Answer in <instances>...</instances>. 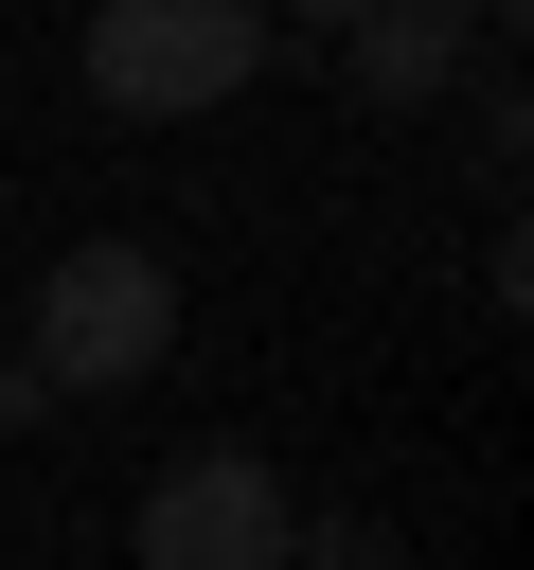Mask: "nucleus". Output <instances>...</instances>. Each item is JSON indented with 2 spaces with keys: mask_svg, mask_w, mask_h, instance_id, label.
Instances as JSON below:
<instances>
[{
  "mask_svg": "<svg viewBox=\"0 0 534 570\" xmlns=\"http://www.w3.org/2000/svg\"><path fill=\"white\" fill-rule=\"evenodd\" d=\"M249 71H267V0H89V107L125 125L231 107Z\"/></svg>",
  "mask_w": 534,
  "mask_h": 570,
  "instance_id": "nucleus-1",
  "label": "nucleus"
},
{
  "mask_svg": "<svg viewBox=\"0 0 534 570\" xmlns=\"http://www.w3.org/2000/svg\"><path fill=\"white\" fill-rule=\"evenodd\" d=\"M160 356H178V267L125 249V232H89V249L36 285V374H53V392H142Z\"/></svg>",
  "mask_w": 534,
  "mask_h": 570,
  "instance_id": "nucleus-2",
  "label": "nucleus"
},
{
  "mask_svg": "<svg viewBox=\"0 0 534 570\" xmlns=\"http://www.w3.org/2000/svg\"><path fill=\"white\" fill-rule=\"evenodd\" d=\"M125 552H142V570H303V499H285V463H249V445H178V463L142 481Z\"/></svg>",
  "mask_w": 534,
  "mask_h": 570,
  "instance_id": "nucleus-3",
  "label": "nucleus"
},
{
  "mask_svg": "<svg viewBox=\"0 0 534 570\" xmlns=\"http://www.w3.org/2000/svg\"><path fill=\"white\" fill-rule=\"evenodd\" d=\"M463 18H481V0H374L338 53H356L374 107H445V89H463Z\"/></svg>",
  "mask_w": 534,
  "mask_h": 570,
  "instance_id": "nucleus-4",
  "label": "nucleus"
},
{
  "mask_svg": "<svg viewBox=\"0 0 534 570\" xmlns=\"http://www.w3.org/2000/svg\"><path fill=\"white\" fill-rule=\"evenodd\" d=\"M267 18H303V36H356V18H374V0H267Z\"/></svg>",
  "mask_w": 534,
  "mask_h": 570,
  "instance_id": "nucleus-5",
  "label": "nucleus"
}]
</instances>
